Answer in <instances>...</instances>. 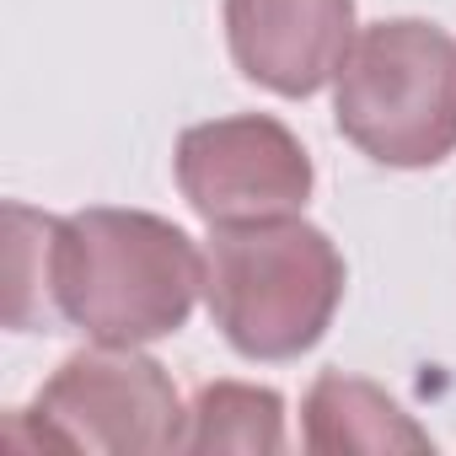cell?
Wrapping results in <instances>:
<instances>
[{"mask_svg":"<svg viewBox=\"0 0 456 456\" xmlns=\"http://www.w3.org/2000/svg\"><path fill=\"white\" fill-rule=\"evenodd\" d=\"M225 44L248 81L312 97L354 44V0H225Z\"/></svg>","mask_w":456,"mask_h":456,"instance_id":"6","label":"cell"},{"mask_svg":"<svg viewBox=\"0 0 456 456\" xmlns=\"http://www.w3.org/2000/svg\"><path fill=\"white\" fill-rule=\"evenodd\" d=\"M6 322L33 333L54 322V232L60 220L28 204H6Z\"/></svg>","mask_w":456,"mask_h":456,"instance_id":"9","label":"cell"},{"mask_svg":"<svg viewBox=\"0 0 456 456\" xmlns=\"http://www.w3.org/2000/svg\"><path fill=\"white\" fill-rule=\"evenodd\" d=\"M188 451H280L285 445V403L269 387L248 381H209L188 408Z\"/></svg>","mask_w":456,"mask_h":456,"instance_id":"8","label":"cell"},{"mask_svg":"<svg viewBox=\"0 0 456 456\" xmlns=\"http://www.w3.org/2000/svg\"><path fill=\"white\" fill-rule=\"evenodd\" d=\"M49 451L156 456L183 445L188 408L172 376L134 344H97L70 354L28 408Z\"/></svg>","mask_w":456,"mask_h":456,"instance_id":"4","label":"cell"},{"mask_svg":"<svg viewBox=\"0 0 456 456\" xmlns=\"http://www.w3.org/2000/svg\"><path fill=\"white\" fill-rule=\"evenodd\" d=\"M204 290V253L151 209H81L54 232V312L97 344L177 333Z\"/></svg>","mask_w":456,"mask_h":456,"instance_id":"1","label":"cell"},{"mask_svg":"<svg viewBox=\"0 0 456 456\" xmlns=\"http://www.w3.org/2000/svg\"><path fill=\"white\" fill-rule=\"evenodd\" d=\"M177 188L209 225L301 215L312 199V156L269 113L209 118L177 134Z\"/></svg>","mask_w":456,"mask_h":456,"instance_id":"5","label":"cell"},{"mask_svg":"<svg viewBox=\"0 0 456 456\" xmlns=\"http://www.w3.org/2000/svg\"><path fill=\"white\" fill-rule=\"evenodd\" d=\"M204 301L237 354L296 360L328 333L344 301V258L301 215L215 225L204 248Z\"/></svg>","mask_w":456,"mask_h":456,"instance_id":"2","label":"cell"},{"mask_svg":"<svg viewBox=\"0 0 456 456\" xmlns=\"http://www.w3.org/2000/svg\"><path fill=\"white\" fill-rule=\"evenodd\" d=\"M306 451L317 456H397V451H429V435L403 413L397 397H387L365 376L328 370L306 392Z\"/></svg>","mask_w":456,"mask_h":456,"instance_id":"7","label":"cell"},{"mask_svg":"<svg viewBox=\"0 0 456 456\" xmlns=\"http://www.w3.org/2000/svg\"><path fill=\"white\" fill-rule=\"evenodd\" d=\"M333 118L381 167H435L456 151V38L397 17L354 33L333 76Z\"/></svg>","mask_w":456,"mask_h":456,"instance_id":"3","label":"cell"}]
</instances>
